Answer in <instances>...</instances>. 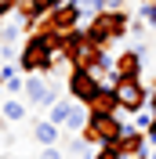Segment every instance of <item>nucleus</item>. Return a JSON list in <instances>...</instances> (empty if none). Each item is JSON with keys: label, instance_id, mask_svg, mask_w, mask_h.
Masks as SVG:
<instances>
[{"label": "nucleus", "instance_id": "f257e3e1", "mask_svg": "<svg viewBox=\"0 0 156 159\" xmlns=\"http://www.w3.org/2000/svg\"><path fill=\"white\" fill-rule=\"evenodd\" d=\"M127 29H131V22H127L124 11H102V15H95V18L87 22V36L95 40L102 51H105L109 43H116Z\"/></svg>", "mask_w": 156, "mask_h": 159}, {"label": "nucleus", "instance_id": "20e7f679", "mask_svg": "<svg viewBox=\"0 0 156 159\" xmlns=\"http://www.w3.org/2000/svg\"><path fill=\"white\" fill-rule=\"evenodd\" d=\"M66 87H69V98L80 101V105H87V109H91V105H95V101L109 90V87H102V83H98V80L91 76L87 69H73V72L66 76Z\"/></svg>", "mask_w": 156, "mask_h": 159}, {"label": "nucleus", "instance_id": "b1692460", "mask_svg": "<svg viewBox=\"0 0 156 159\" xmlns=\"http://www.w3.org/2000/svg\"><path fill=\"white\" fill-rule=\"evenodd\" d=\"M4 98H7V87H4V80H0V101H4Z\"/></svg>", "mask_w": 156, "mask_h": 159}, {"label": "nucleus", "instance_id": "412c9836", "mask_svg": "<svg viewBox=\"0 0 156 159\" xmlns=\"http://www.w3.org/2000/svg\"><path fill=\"white\" fill-rule=\"evenodd\" d=\"M120 4L124 0H102V11H120Z\"/></svg>", "mask_w": 156, "mask_h": 159}, {"label": "nucleus", "instance_id": "dca6fc26", "mask_svg": "<svg viewBox=\"0 0 156 159\" xmlns=\"http://www.w3.org/2000/svg\"><path fill=\"white\" fill-rule=\"evenodd\" d=\"M18 7H22V0H0V18H11Z\"/></svg>", "mask_w": 156, "mask_h": 159}, {"label": "nucleus", "instance_id": "9b49d317", "mask_svg": "<svg viewBox=\"0 0 156 159\" xmlns=\"http://www.w3.org/2000/svg\"><path fill=\"white\" fill-rule=\"evenodd\" d=\"M26 116H29V109H26V101H18V98H4L0 101V119L4 123H26Z\"/></svg>", "mask_w": 156, "mask_h": 159}, {"label": "nucleus", "instance_id": "4be33fe9", "mask_svg": "<svg viewBox=\"0 0 156 159\" xmlns=\"http://www.w3.org/2000/svg\"><path fill=\"white\" fill-rule=\"evenodd\" d=\"M145 138H149V141H153V145H156V116H153V127L145 130Z\"/></svg>", "mask_w": 156, "mask_h": 159}, {"label": "nucleus", "instance_id": "a878e982", "mask_svg": "<svg viewBox=\"0 0 156 159\" xmlns=\"http://www.w3.org/2000/svg\"><path fill=\"white\" fill-rule=\"evenodd\" d=\"M142 4H145V0H142Z\"/></svg>", "mask_w": 156, "mask_h": 159}, {"label": "nucleus", "instance_id": "ddd939ff", "mask_svg": "<svg viewBox=\"0 0 156 159\" xmlns=\"http://www.w3.org/2000/svg\"><path fill=\"white\" fill-rule=\"evenodd\" d=\"M73 109H76V101H73V98H69V101H62V98H58V101L47 109V119H51V123H58V127H66L69 116H73Z\"/></svg>", "mask_w": 156, "mask_h": 159}, {"label": "nucleus", "instance_id": "a211bd4d", "mask_svg": "<svg viewBox=\"0 0 156 159\" xmlns=\"http://www.w3.org/2000/svg\"><path fill=\"white\" fill-rule=\"evenodd\" d=\"M0 58H4V61H15V58H18L15 43H0Z\"/></svg>", "mask_w": 156, "mask_h": 159}, {"label": "nucleus", "instance_id": "aec40b11", "mask_svg": "<svg viewBox=\"0 0 156 159\" xmlns=\"http://www.w3.org/2000/svg\"><path fill=\"white\" fill-rule=\"evenodd\" d=\"M131 33H134V40H142V36H145V22H142V18L131 22Z\"/></svg>", "mask_w": 156, "mask_h": 159}, {"label": "nucleus", "instance_id": "f03ea898", "mask_svg": "<svg viewBox=\"0 0 156 159\" xmlns=\"http://www.w3.org/2000/svg\"><path fill=\"white\" fill-rule=\"evenodd\" d=\"M80 22H84V11H80L76 4H69V0H66L62 7H55V11L47 15V18H40L37 25H40V29H47V33H55V36H62V40H66V36H73V33L80 29Z\"/></svg>", "mask_w": 156, "mask_h": 159}, {"label": "nucleus", "instance_id": "423d86ee", "mask_svg": "<svg viewBox=\"0 0 156 159\" xmlns=\"http://www.w3.org/2000/svg\"><path fill=\"white\" fill-rule=\"evenodd\" d=\"M113 94H116V105L124 112H131V116L149 105V90L142 87V80H116L113 83Z\"/></svg>", "mask_w": 156, "mask_h": 159}, {"label": "nucleus", "instance_id": "39448f33", "mask_svg": "<svg viewBox=\"0 0 156 159\" xmlns=\"http://www.w3.org/2000/svg\"><path fill=\"white\" fill-rule=\"evenodd\" d=\"M120 130H124V123H120L116 116H109V112H95L91 109V119H87V130H84V138L91 141V145H116Z\"/></svg>", "mask_w": 156, "mask_h": 159}, {"label": "nucleus", "instance_id": "f8f14e48", "mask_svg": "<svg viewBox=\"0 0 156 159\" xmlns=\"http://www.w3.org/2000/svg\"><path fill=\"white\" fill-rule=\"evenodd\" d=\"M26 29H29V18H26V15H22V18L4 22V25H0V43H15V40H18Z\"/></svg>", "mask_w": 156, "mask_h": 159}, {"label": "nucleus", "instance_id": "1a4fd4ad", "mask_svg": "<svg viewBox=\"0 0 156 159\" xmlns=\"http://www.w3.org/2000/svg\"><path fill=\"white\" fill-rule=\"evenodd\" d=\"M33 141H37L40 148H51V145L62 141V127L51 123V119H40V123H33Z\"/></svg>", "mask_w": 156, "mask_h": 159}, {"label": "nucleus", "instance_id": "f3484780", "mask_svg": "<svg viewBox=\"0 0 156 159\" xmlns=\"http://www.w3.org/2000/svg\"><path fill=\"white\" fill-rule=\"evenodd\" d=\"M15 76H18V69H15V61H4V65H0V80L7 83V80H15Z\"/></svg>", "mask_w": 156, "mask_h": 159}, {"label": "nucleus", "instance_id": "7ed1b4c3", "mask_svg": "<svg viewBox=\"0 0 156 159\" xmlns=\"http://www.w3.org/2000/svg\"><path fill=\"white\" fill-rule=\"evenodd\" d=\"M66 54L73 61V69H91L102 58V47L87 36V29H76L73 36H66Z\"/></svg>", "mask_w": 156, "mask_h": 159}, {"label": "nucleus", "instance_id": "bb28decb", "mask_svg": "<svg viewBox=\"0 0 156 159\" xmlns=\"http://www.w3.org/2000/svg\"><path fill=\"white\" fill-rule=\"evenodd\" d=\"M153 159H156V156H153Z\"/></svg>", "mask_w": 156, "mask_h": 159}, {"label": "nucleus", "instance_id": "5701e85b", "mask_svg": "<svg viewBox=\"0 0 156 159\" xmlns=\"http://www.w3.org/2000/svg\"><path fill=\"white\" fill-rule=\"evenodd\" d=\"M149 112H153V116H156V90H153V94H149Z\"/></svg>", "mask_w": 156, "mask_h": 159}, {"label": "nucleus", "instance_id": "9d476101", "mask_svg": "<svg viewBox=\"0 0 156 159\" xmlns=\"http://www.w3.org/2000/svg\"><path fill=\"white\" fill-rule=\"evenodd\" d=\"M116 80H142V58H138L134 51H127V54L116 58Z\"/></svg>", "mask_w": 156, "mask_h": 159}, {"label": "nucleus", "instance_id": "6ab92c4d", "mask_svg": "<svg viewBox=\"0 0 156 159\" xmlns=\"http://www.w3.org/2000/svg\"><path fill=\"white\" fill-rule=\"evenodd\" d=\"M37 159H66V156H62V148H58V145H51V148H44Z\"/></svg>", "mask_w": 156, "mask_h": 159}, {"label": "nucleus", "instance_id": "2eb2a0df", "mask_svg": "<svg viewBox=\"0 0 156 159\" xmlns=\"http://www.w3.org/2000/svg\"><path fill=\"white\" fill-rule=\"evenodd\" d=\"M153 127V112H149V105L142 112H134V130H149Z\"/></svg>", "mask_w": 156, "mask_h": 159}, {"label": "nucleus", "instance_id": "4468645a", "mask_svg": "<svg viewBox=\"0 0 156 159\" xmlns=\"http://www.w3.org/2000/svg\"><path fill=\"white\" fill-rule=\"evenodd\" d=\"M138 15H142L145 25H156V0H145V4L138 7Z\"/></svg>", "mask_w": 156, "mask_h": 159}, {"label": "nucleus", "instance_id": "6e6552de", "mask_svg": "<svg viewBox=\"0 0 156 159\" xmlns=\"http://www.w3.org/2000/svg\"><path fill=\"white\" fill-rule=\"evenodd\" d=\"M145 145H149V138L142 134V130H134V127H124V130H120V138H116L120 159H149V156H145Z\"/></svg>", "mask_w": 156, "mask_h": 159}, {"label": "nucleus", "instance_id": "0eeeda50", "mask_svg": "<svg viewBox=\"0 0 156 159\" xmlns=\"http://www.w3.org/2000/svg\"><path fill=\"white\" fill-rule=\"evenodd\" d=\"M22 98L29 101V105H40V109H51L55 101H58V90L51 87L47 76H29L26 80V94Z\"/></svg>", "mask_w": 156, "mask_h": 159}, {"label": "nucleus", "instance_id": "393cba45", "mask_svg": "<svg viewBox=\"0 0 156 159\" xmlns=\"http://www.w3.org/2000/svg\"><path fill=\"white\" fill-rule=\"evenodd\" d=\"M0 159H7V156H0Z\"/></svg>", "mask_w": 156, "mask_h": 159}]
</instances>
